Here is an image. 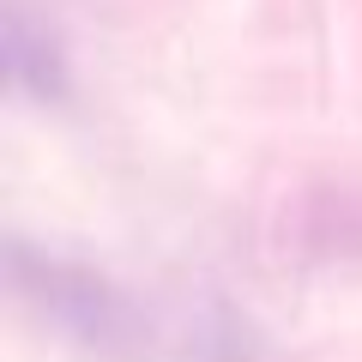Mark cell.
<instances>
[{
  "mask_svg": "<svg viewBox=\"0 0 362 362\" xmlns=\"http://www.w3.org/2000/svg\"><path fill=\"white\" fill-rule=\"evenodd\" d=\"M13 284L25 290L61 332H73L78 344H90V350H121L133 338L127 302H121L97 272L73 266V259H49V254H30V247H13Z\"/></svg>",
  "mask_w": 362,
  "mask_h": 362,
  "instance_id": "obj_1",
  "label": "cell"
},
{
  "mask_svg": "<svg viewBox=\"0 0 362 362\" xmlns=\"http://www.w3.org/2000/svg\"><path fill=\"white\" fill-rule=\"evenodd\" d=\"M6 73H13L18 90H30V97H61V42L54 37H30V18L25 6H13L6 13Z\"/></svg>",
  "mask_w": 362,
  "mask_h": 362,
  "instance_id": "obj_2",
  "label": "cell"
}]
</instances>
